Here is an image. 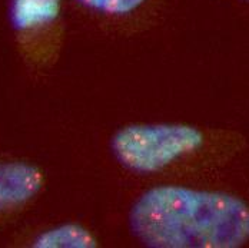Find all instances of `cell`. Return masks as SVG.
I'll list each match as a JSON object with an SVG mask.
<instances>
[{"label":"cell","instance_id":"6da1fadb","mask_svg":"<svg viewBox=\"0 0 249 248\" xmlns=\"http://www.w3.org/2000/svg\"><path fill=\"white\" fill-rule=\"evenodd\" d=\"M129 221L153 248H238L249 241V205L226 192L155 187L135 202Z\"/></svg>","mask_w":249,"mask_h":248},{"label":"cell","instance_id":"7a4b0ae2","mask_svg":"<svg viewBox=\"0 0 249 248\" xmlns=\"http://www.w3.org/2000/svg\"><path fill=\"white\" fill-rule=\"evenodd\" d=\"M203 142V132L189 125H130L115 134L112 151L124 168L138 174H153L199 149Z\"/></svg>","mask_w":249,"mask_h":248},{"label":"cell","instance_id":"8992f818","mask_svg":"<svg viewBox=\"0 0 249 248\" xmlns=\"http://www.w3.org/2000/svg\"><path fill=\"white\" fill-rule=\"evenodd\" d=\"M73 1H76L80 7H83L89 13L103 18L124 19L132 15H136L150 0H73Z\"/></svg>","mask_w":249,"mask_h":248},{"label":"cell","instance_id":"3957f363","mask_svg":"<svg viewBox=\"0 0 249 248\" xmlns=\"http://www.w3.org/2000/svg\"><path fill=\"white\" fill-rule=\"evenodd\" d=\"M43 172L26 162H0V214L26 204L42 190Z\"/></svg>","mask_w":249,"mask_h":248},{"label":"cell","instance_id":"5b68a950","mask_svg":"<svg viewBox=\"0 0 249 248\" xmlns=\"http://www.w3.org/2000/svg\"><path fill=\"white\" fill-rule=\"evenodd\" d=\"M96 246L93 235L83 227L76 224H65L42 232L35 247L40 248H90Z\"/></svg>","mask_w":249,"mask_h":248},{"label":"cell","instance_id":"52a82bcc","mask_svg":"<svg viewBox=\"0 0 249 248\" xmlns=\"http://www.w3.org/2000/svg\"><path fill=\"white\" fill-rule=\"evenodd\" d=\"M242 1H247V3H249V0H242Z\"/></svg>","mask_w":249,"mask_h":248},{"label":"cell","instance_id":"277c9868","mask_svg":"<svg viewBox=\"0 0 249 248\" xmlns=\"http://www.w3.org/2000/svg\"><path fill=\"white\" fill-rule=\"evenodd\" d=\"M62 13V0H10L9 19L20 35L49 30L57 25Z\"/></svg>","mask_w":249,"mask_h":248}]
</instances>
